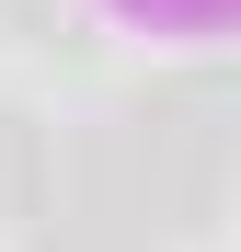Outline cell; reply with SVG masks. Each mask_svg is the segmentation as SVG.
<instances>
[{"instance_id":"obj_1","label":"cell","mask_w":241,"mask_h":252,"mask_svg":"<svg viewBox=\"0 0 241 252\" xmlns=\"http://www.w3.org/2000/svg\"><path fill=\"white\" fill-rule=\"evenodd\" d=\"M34 184H46V126L34 115H0V218L34 206Z\"/></svg>"}]
</instances>
